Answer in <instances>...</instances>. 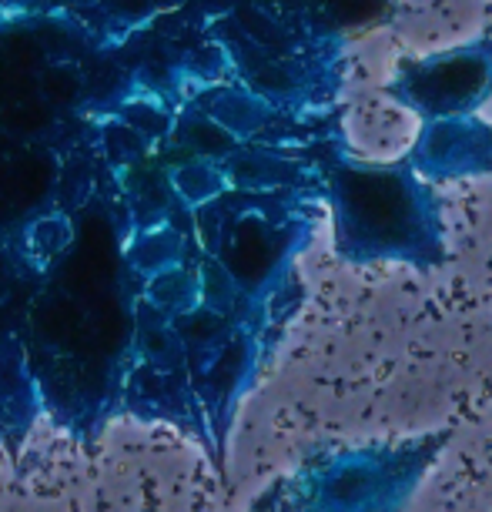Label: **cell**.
<instances>
[{
    "instance_id": "cell-2",
    "label": "cell",
    "mask_w": 492,
    "mask_h": 512,
    "mask_svg": "<svg viewBox=\"0 0 492 512\" xmlns=\"http://www.w3.org/2000/svg\"><path fill=\"white\" fill-rule=\"evenodd\" d=\"M4 128L21 131V134H34L47 128V108L37 101H14L11 108L4 111Z\"/></svg>"
},
{
    "instance_id": "cell-1",
    "label": "cell",
    "mask_w": 492,
    "mask_h": 512,
    "mask_svg": "<svg viewBox=\"0 0 492 512\" xmlns=\"http://www.w3.org/2000/svg\"><path fill=\"white\" fill-rule=\"evenodd\" d=\"M41 94H44V101H51V104H71L77 101V94H81V74H77L71 64L47 67L41 77Z\"/></svg>"
}]
</instances>
